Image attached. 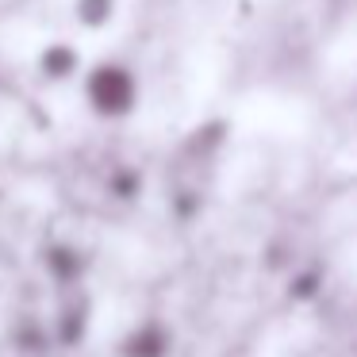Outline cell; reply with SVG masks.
<instances>
[{"mask_svg":"<svg viewBox=\"0 0 357 357\" xmlns=\"http://www.w3.org/2000/svg\"><path fill=\"white\" fill-rule=\"evenodd\" d=\"M93 96H96V108L108 112V116H119L135 104V81L127 73H100L93 85Z\"/></svg>","mask_w":357,"mask_h":357,"instance_id":"6da1fadb","label":"cell"},{"mask_svg":"<svg viewBox=\"0 0 357 357\" xmlns=\"http://www.w3.org/2000/svg\"><path fill=\"white\" fill-rule=\"evenodd\" d=\"M169 354V334L165 326L158 323H146L123 342V357H165Z\"/></svg>","mask_w":357,"mask_h":357,"instance_id":"7a4b0ae2","label":"cell"},{"mask_svg":"<svg viewBox=\"0 0 357 357\" xmlns=\"http://www.w3.org/2000/svg\"><path fill=\"white\" fill-rule=\"evenodd\" d=\"M47 261H50V273H54V280H62V284H73V280L81 277V269H85L81 254H77V250H70V246H54Z\"/></svg>","mask_w":357,"mask_h":357,"instance_id":"3957f363","label":"cell"},{"mask_svg":"<svg viewBox=\"0 0 357 357\" xmlns=\"http://www.w3.org/2000/svg\"><path fill=\"white\" fill-rule=\"evenodd\" d=\"M288 292L300 296V300H307V296L319 292V277H315V273H300V277L292 280V288H288Z\"/></svg>","mask_w":357,"mask_h":357,"instance_id":"277c9868","label":"cell"},{"mask_svg":"<svg viewBox=\"0 0 357 357\" xmlns=\"http://www.w3.org/2000/svg\"><path fill=\"white\" fill-rule=\"evenodd\" d=\"M135 188H139V181H135L131 173H127V177H119V181H116V192H119V196H135Z\"/></svg>","mask_w":357,"mask_h":357,"instance_id":"5b68a950","label":"cell"}]
</instances>
